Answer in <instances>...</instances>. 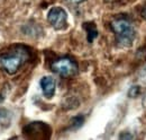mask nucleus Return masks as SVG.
<instances>
[{
  "instance_id": "nucleus-1",
  "label": "nucleus",
  "mask_w": 146,
  "mask_h": 140,
  "mask_svg": "<svg viewBox=\"0 0 146 140\" xmlns=\"http://www.w3.org/2000/svg\"><path fill=\"white\" fill-rule=\"evenodd\" d=\"M31 54L27 48L17 45L11 50L0 54V69L8 75H15L19 69L27 63Z\"/></svg>"
},
{
  "instance_id": "nucleus-9",
  "label": "nucleus",
  "mask_w": 146,
  "mask_h": 140,
  "mask_svg": "<svg viewBox=\"0 0 146 140\" xmlns=\"http://www.w3.org/2000/svg\"><path fill=\"white\" fill-rule=\"evenodd\" d=\"M68 1L73 2V3H80V2H82V1H84V0H68Z\"/></svg>"
},
{
  "instance_id": "nucleus-8",
  "label": "nucleus",
  "mask_w": 146,
  "mask_h": 140,
  "mask_svg": "<svg viewBox=\"0 0 146 140\" xmlns=\"http://www.w3.org/2000/svg\"><path fill=\"white\" fill-rule=\"evenodd\" d=\"M134 136L133 135H128V133H121L119 136V139H133Z\"/></svg>"
},
{
  "instance_id": "nucleus-10",
  "label": "nucleus",
  "mask_w": 146,
  "mask_h": 140,
  "mask_svg": "<svg viewBox=\"0 0 146 140\" xmlns=\"http://www.w3.org/2000/svg\"><path fill=\"white\" fill-rule=\"evenodd\" d=\"M142 16H143V18H145L146 19V7L142 10Z\"/></svg>"
},
{
  "instance_id": "nucleus-7",
  "label": "nucleus",
  "mask_w": 146,
  "mask_h": 140,
  "mask_svg": "<svg viewBox=\"0 0 146 140\" xmlns=\"http://www.w3.org/2000/svg\"><path fill=\"white\" fill-rule=\"evenodd\" d=\"M141 93V88L139 86H133V87L129 88L128 90V96L129 97H137Z\"/></svg>"
},
{
  "instance_id": "nucleus-6",
  "label": "nucleus",
  "mask_w": 146,
  "mask_h": 140,
  "mask_svg": "<svg viewBox=\"0 0 146 140\" xmlns=\"http://www.w3.org/2000/svg\"><path fill=\"white\" fill-rule=\"evenodd\" d=\"M83 27L86 28L87 31V37H88V41L91 43L93 42V40L98 36V31H97V27L93 23H86L83 25Z\"/></svg>"
},
{
  "instance_id": "nucleus-3",
  "label": "nucleus",
  "mask_w": 146,
  "mask_h": 140,
  "mask_svg": "<svg viewBox=\"0 0 146 140\" xmlns=\"http://www.w3.org/2000/svg\"><path fill=\"white\" fill-rule=\"evenodd\" d=\"M51 69L63 78H70L78 73V65L70 58H60L51 63Z\"/></svg>"
},
{
  "instance_id": "nucleus-11",
  "label": "nucleus",
  "mask_w": 146,
  "mask_h": 140,
  "mask_svg": "<svg viewBox=\"0 0 146 140\" xmlns=\"http://www.w3.org/2000/svg\"><path fill=\"white\" fill-rule=\"evenodd\" d=\"M106 1H113V0H106Z\"/></svg>"
},
{
  "instance_id": "nucleus-4",
  "label": "nucleus",
  "mask_w": 146,
  "mask_h": 140,
  "mask_svg": "<svg viewBox=\"0 0 146 140\" xmlns=\"http://www.w3.org/2000/svg\"><path fill=\"white\" fill-rule=\"evenodd\" d=\"M47 20L54 30L61 31L68 26V14L62 7H52L47 13Z\"/></svg>"
},
{
  "instance_id": "nucleus-2",
  "label": "nucleus",
  "mask_w": 146,
  "mask_h": 140,
  "mask_svg": "<svg viewBox=\"0 0 146 140\" xmlns=\"http://www.w3.org/2000/svg\"><path fill=\"white\" fill-rule=\"evenodd\" d=\"M111 30L115 33L116 42L121 48H128L133 45L135 38V28L133 24L126 18L113 19L110 24Z\"/></svg>"
},
{
  "instance_id": "nucleus-5",
  "label": "nucleus",
  "mask_w": 146,
  "mask_h": 140,
  "mask_svg": "<svg viewBox=\"0 0 146 140\" xmlns=\"http://www.w3.org/2000/svg\"><path fill=\"white\" fill-rule=\"evenodd\" d=\"M39 85H40V88H42L43 94H44L45 97L51 98V97L54 96L56 83H55V79L53 77H50V76L43 77L39 81Z\"/></svg>"
}]
</instances>
